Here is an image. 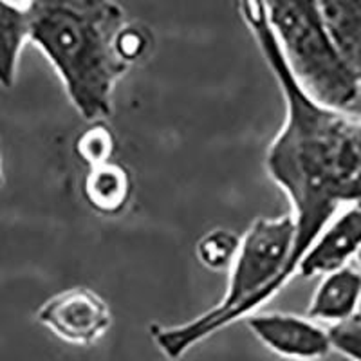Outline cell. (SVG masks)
<instances>
[{
  "instance_id": "obj_11",
  "label": "cell",
  "mask_w": 361,
  "mask_h": 361,
  "mask_svg": "<svg viewBox=\"0 0 361 361\" xmlns=\"http://www.w3.org/2000/svg\"><path fill=\"white\" fill-rule=\"evenodd\" d=\"M240 237L228 230H214L197 243L195 253L199 262L212 271L230 269L237 257Z\"/></svg>"
},
{
  "instance_id": "obj_5",
  "label": "cell",
  "mask_w": 361,
  "mask_h": 361,
  "mask_svg": "<svg viewBox=\"0 0 361 361\" xmlns=\"http://www.w3.org/2000/svg\"><path fill=\"white\" fill-rule=\"evenodd\" d=\"M38 322L73 345H92L103 338L112 324L107 302L87 288L56 293L38 311Z\"/></svg>"
},
{
  "instance_id": "obj_1",
  "label": "cell",
  "mask_w": 361,
  "mask_h": 361,
  "mask_svg": "<svg viewBox=\"0 0 361 361\" xmlns=\"http://www.w3.org/2000/svg\"><path fill=\"white\" fill-rule=\"evenodd\" d=\"M244 22L286 99V119L267 148L266 169L291 202L295 244L288 279L343 206L361 201V118L316 102L295 78L262 0H240Z\"/></svg>"
},
{
  "instance_id": "obj_15",
  "label": "cell",
  "mask_w": 361,
  "mask_h": 361,
  "mask_svg": "<svg viewBox=\"0 0 361 361\" xmlns=\"http://www.w3.org/2000/svg\"><path fill=\"white\" fill-rule=\"evenodd\" d=\"M354 260H356V262H357V267H360V269H361V247H360V251H357L356 257H354Z\"/></svg>"
},
{
  "instance_id": "obj_12",
  "label": "cell",
  "mask_w": 361,
  "mask_h": 361,
  "mask_svg": "<svg viewBox=\"0 0 361 361\" xmlns=\"http://www.w3.org/2000/svg\"><path fill=\"white\" fill-rule=\"evenodd\" d=\"M114 147L112 130L103 121L92 123V127L87 128L76 140V154L89 169L109 163L114 154Z\"/></svg>"
},
{
  "instance_id": "obj_17",
  "label": "cell",
  "mask_w": 361,
  "mask_h": 361,
  "mask_svg": "<svg viewBox=\"0 0 361 361\" xmlns=\"http://www.w3.org/2000/svg\"><path fill=\"white\" fill-rule=\"evenodd\" d=\"M27 2H29V0H27Z\"/></svg>"
},
{
  "instance_id": "obj_3",
  "label": "cell",
  "mask_w": 361,
  "mask_h": 361,
  "mask_svg": "<svg viewBox=\"0 0 361 361\" xmlns=\"http://www.w3.org/2000/svg\"><path fill=\"white\" fill-rule=\"evenodd\" d=\"M293 244L295 222L291 215L255 221L240 238L221 302L183 325H154L150 329L161 353L170 360H179L193 345L266 305L288 286V264Z\"/></svg>"
},
{
  "instance_id": "obj_10",
  "label": "cell",
  "mask_w": 361,
  "mask_h": 361,
  "mask_svg": "<svg viewBox=\"0 0 361 361\" xmlns=\"http://www.w3.org/2000/svg\"><path fill=\"white\" fill-rule=\"evenodd\" d=\"M27 40L25 9L0 0V85L4 89L15 85L18 60Z\"/></svg>"
},
{
  "instance_id": "obj_4",
  "label": "cell",
  "mask_w": 361,
  "mask_h": 361,
  "mask_svg": "<svg viewBox=\"0 0 361 361\" xmlns=\"http://www.w3.org/2000/svg\"><path fill=\"white\" fill-rule=\"evenodd\" d=\"M264 11L295 78L322 105L347 111L361 82L325 31L316 0H262Z\"/></svg>"
},
{
  "instance_id": "obj_7",
  "label": "cell",
  "mask_w": 361,
  "mask_h": 361,
  "mask_svg": "<svg viewBox=\"0 0 361 361\" xmlns=\"http://www.w3.org/2000/svg\"><path fill=\"white\" fill-rule=\"evenodd\" d=\"M361 247V201L347 204L325 224L314 243L307 247L296 273L300 279L324 276L353 264Z\"/></svg>"
},
{
  "instance_id": "obj_9",
  "label": "cell",
  "mask_w": 361,
  "mask_h": 361,
  "mask_svg": "<svg viewBox=\"0 0 361 361\" xmlns=\"http://www.w3.org/2000/svg\"><path fill=\"white\" fill-rule=\"evenodd\" d=\"M85 199L90 208L103 215H118L130 199V176L121 164L103 163L89 169L85 185Z\"/></svg>"
},
{
  "instance_id": "obj_14",
  "label": "cell",
  "mask_w": 361,
  "mask_h": 361,
  "mask_svg": "<svg viewBox=\"0 0 361 361\" xmlns=\"http://www.w3.org/2000/svg\"><path fill=\"white\" fill-rule=\"evenodd\" d=\"M150 38L143 27H137L134 24H125L119 29L118 37H116V51L121 56V60L132 66L135 60H140L147 53Z\"/></svg>"
},
{
  "instance_id": "obj_8",
  "label": "cell",
  "mask_w": 361,
  "mask_h": 361,
  "mask_svg": "<svg viewBox=\"0 0 361 361\" xmlns=\"http://www.w3.org/2000/svg\"><path fill=\"white\" fill-rule=\"evenodd\" d=\"M361 269L354 264L334 269L322 276L309 305L307 318L316 324L336 325L360 316Z\"/></svg>"
},
{
  "instance_id": "obj_16",
  "label": "cell",
  "mask_w": 361,
  "mask_h": 361,
  "mask_svg": "<svg viewBox=\"0 0 361 361\" xmlns=\"http://www.w3.org/2000/svg\"><path fill=\"white\" fill-rule=\"evenodd\" d=\"M4 185V176H2V164H0V188Z\"/></svg>"
},
{
  "instance_id": "obj_2",
  "label": "cell",
  "mask_w": 361,
  "mask_h": 361,
  "mask_svg": "<svg viewBox=\"0 0 361 361\" xmlns=\"http://www.w3.org/2000/svg\"><path fill=\"white\" fill-rule=\"evenodd\" d=\"M27 38L54 67L73 107L87 121L112 114V94L128 71L116 51L127 24L114 0H29Z\"/></svg>"
},
{
  "instance_id": "obj_13",
  "label": "cell",
  "mask_w": 361,
  "mask_h": 361,
  "mask_svg": "<svg viewBox=\"0 0 361 361\" xmlns=\"http://www.w3.org/2000/svg\"><path fill=\"white\" fill-rule=\"evenodd\" d=\"M327 333L334 349L349 356L350 360L361 361V316L331 325Z\"/></svg>"
},
{
  "instance_id": "obj_6",
  "label": "cell",
  "mask_w": 361,
  "mask_h": 361,
  "mask_svg": "<svg viewBox=\"0 0 361 361\" xmlns=\"http://www.w3.org/2000/svg\"><path fill=\"white\" fill-rule=\"evenodd\" d=\"M246 320L251 333L267 349L289 360L314 361L327 356L333 349L327 329L311 318L282 312H253Z\"/></svg>"
}]
</instances>
